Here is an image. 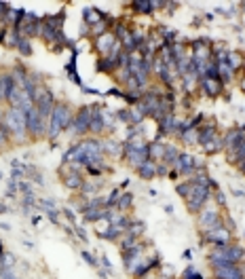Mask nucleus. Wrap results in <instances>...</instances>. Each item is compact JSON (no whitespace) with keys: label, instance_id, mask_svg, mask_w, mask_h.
Here are the masks:
<instances>
[{"label":"nucleus","instance_id":"obj_39","mask_svg":"<svg viewBox=\"0 0 245 279\" xmlns=\"http://www.w3.org/2000/svg\"><path fill=\"white\" fill-rule=\"evenodd\" d=\"M7 36H9V30H7V23L0 19V45L7 43Z\"/></svg>","mask_w":245,"mask_h":279},{"label":"nucleus","instance_id":"obj_32","mask_svg":"<svg viewBox=\"0 0 245 279\" xmlns=\"http://www.w3.org/2000/svg\"><path fill=\"white\" fill-rule=\"evenodd\" d=\"M119 235H121V230L116 228V226H112V224H108V228H106V230H100V237L108 239V241H114V239H119Z\"/></svg>","mask_w":245,"mask_h":279},{"label":"nucleus","instance_id":"obj_9","mask_svg":"<svg viewBox=\"0 0 245 279\" xmlns=\"http://www.w3.org/2000/svg\"><path fill=\"white\" fill-rule=\"evenodd\" d=\"M201 235H203V241L209 246H222V244H230L232 241V230H228L224 226V222L218 224L212 230H205V233H201Z\"/></svg>","mask_w":245,"mask_h":279},{"label":"nucleus","instance_id":"obj_4","mask_svg":"<svg viewBox=\"0 0 245 279\" xmlns=\"http://www.w3.org/2000/svg\"><path fill=\"white\" fill-rule=\"evenodd\" d=\"M5 127L9 129L11 138L13 140H23L28 136V129H26V112L21 108H11L5 112Z\"/></svg>","mask_w":245,"mask_h":279},{"label":"nucleus","instance_id":"obj_26","mask_svg":"<svg viewBox=\"0 0 245 279\" xmlns=\"http://www.w3.org/2000/svg\"><path fill=\"white\" fill-rule=\"evenodd\" d=\"M235 74H237V72L232 70L226 62H224V64H218V78L222 81L224 85H226V83H230L232 78H235Z\"/></svg>","mask_w":245,"mask_h":279},{"label":"nucleus","instance_id":"obj_5","mask_svg":"<svg viewBox=\"0 0 245 279\" xmlns=\"http://www.w3.org/2000/svg\"><path fill=\"white\" fill-rule=\"evenodd\" d=\"M46 127H49V121H44L42 114L38 112V108L34 106L32 110L26 114V129H28V136L32 140H38L46 136Z\"/></svg>","mask_w":245,"mask_h":279},{"label":"nucleus","instance_id":"obj_25","mask_svg":"<svg viewBox=\"0 0 245 279\" xmlns=\"http://www.w3.org/2000/svg\"><path fill=\"white\" fill-rule=\"evenodd\" d=\"M178 159H180V150L173 146V144H167V146H165V154H163V161L161 163L173 167V165L178 163Z\"/></svg>","mask_w":245,"mask_h":279},{"label":"nucleus","instance_id":"obj_14","mask_svg":"<svg viewBox=\"0 0 245 279\" xmlns=\"http://www.w3.org/2000/svg\"><path fill=\"white\" fill-rule=\"evenodd\" d=\"M214 271V279H245V273L241 264H228V266H218Z\"/></svg>","mask_w":245,"mask_h":279},{"label":"nucleus","instance_id":"obj_15","mask_svg":"<svg viewBox=\"0 0 245 279\" xmlns=\"http://www.w3.org/2000/svg\"><path fill=\"white\" fill-rule=\"evenodd\" d=\"M199 87L209 98H218V95L224 93V83L218 78H199Z\"/></svg>","mask_w":245,"mask_h":279},{"label":"nucleus","instance_id":"obj_41","mask_svg":"<svg viewBox=\"0 0 245 279\" xmlns=\"http://www.w3.org/2000/svg\"><path fill=\"white\" fill-rule=\"evenodd\" d=\"M83 258H85V260H87V264H91V266H95V264H97L95 256H93V254H89V252H83Z\"/></svg>","mask_w":245,"mask_h":279},{"label":"nucleus","instance_id":"obj_37","mask_svg":"<svg viewBox=\"0 0 245 279\" xmlns=\"http://www.w3.org/2000/svg\"><path fill=\"white\" fill-rule=\"evenodd\" d=\"M0 279H19L13 269H0Z\"/></svg>","mask_w":245,"mask_h":279},{"label":"nucleus","instance_id":"obj_11","mask_svg":"<svg viewBox=\"0 0 245 279\" xmlns=\"http://www.w3.org/2000/svg\"><path fill=\"white\" fill-rule=\"evenodd\" d=\"M119 43V38H116V34L114 32H106L104 36H100V38H95V51H97V55L100 57H108L110 53H112V49H114V45Z\"/></svg>","mask_w":245,"mask_h":279},{"label":"nucleus","instance_id":"obj_47","mask_svg":"<svg viewBox=\"0 0 245 279\" xmlns=\"http://www.w3.org/2000/svg\"><path fill=\"white\" fill-rule=\"evenodd\" d=\"M243 76H245V55H243Z\"/></svg>","mask_w":245,"mask_h":279},{"label":"nucleus","instance_id":"obj_7","mask_svg":"<svg viewBox=\"0 0 245 279\" xmlns=\"http://www.w3.org/2000/svg\"><path fill=\"white\" fill-rule=\"evenodd\" d=\"M89 125H91V108L89 106H83L78 108L74 112V118H72V125H70L68 133L74 138H83L89 133Z\"/></svg>","mask_w":245,"mask_h":279},{"label":"nucleus","instance_id":"obj_42","mask_svg":"<svg viewBox=\"0 0 245 279\" xmlns=\"http://www.w3.org/2000/svg\"><path fill=\"white\" fill-rule=\"evenodd\" d=\"M139 279H159V273L157 271H148L144 277H139Z\"/></svg>","mask_w":245,"mask_h":279},{"label":"nucleus","instance_id":"obj_20","mask_svg":"<svg viewBox=\"0 0 245 279\" xmlns=\"http://www.w3.org/2000/svg\"><path fill=\"white\" fill-rule=\"evenodd\" d=\"M135 172L142 180H153V178H157V163L148 159V161H144L142 165H139Z\"/></svg>","mask_w":245,"mask_h":279},{"label":"nucleus","instance_id":"obj_16","mask_svg":"<svg viewBox=\"0 0 245 279\" xmlns=\"http://www.w3.org/2000/svg\"><path fill=\"white\" fill-rule=\"evenodd\" d=\"M106 131V123H104V114L100 106H91V125H89V133L93 136H102Z\"/></svg>","mask_w":245,"mask_h":279},{"label":"nucleus","instance_id":"obj_44","mask_svg":"<svg viewBox=\"0 0 245 279\" xmlns=\"http://www.w3.org/2000/svg\"><path fill=\"white\" fill-rule=\"evenodd\" d=\"M239 85H241V89H243V91H245V76H243V78H241V83H239Z\"/></svg>","mask_w":245,"mask_h":279},{"label":"nucleus","instance_id":"obj_12","mask_svg":"<svg viewBox=\"0 0 245 279\" xmlns=\"http://www.w3.org/2000/svg\"><path fill=\"white\" fill-rule=\"evenodd\" d=\"M182 121L176 114H167L163 121H159V136H178Z\"/></svg>","mask_w":245,"mask_h":279},{"label":"nucleus","instance_id":"obj_29","mask_svg":"<svg viewBox=\"0 0 245 279\" xmlns=\"http://www.w3.org/2000/svg\"><path fill=\"white\" fill-rule=\"evenodd\" d=\"M133 205V195L131 192H123V195L119 197V201H116V210L119 212H129Z\"/></svg>","mask_w":245,"mask_h":279},{"label":"nucleus","instance_id":"obj_21","mask_svg":"<svg viewBox=\"0 0 245 279\" xmlns=\"http://www.w3.org/2000/svg\"><path fill=\"white\" fill-rule=\"evenodd\" d=\"M83 17H85V21L89 23V28L106 19V15H104V13H100V11H97L95 7H85V9H83Z\"/></svg>","mask_w":245,"mask_h":279},{"label":"nucleus","instance_id":"obj_38","mask_svg":"<svg viewBox=\"0 0 245 279\" xmlns=\"http://www.w3.org/2000/svg\"><path fill=\"white\" fill-rule=\"evenodd\" d=\"M214 199H216V208H222V205L226 203L224 192H222V190H216V192H214Z\"/></svg>","mask_w":245,"mask_h":279},{"label":"nucleus","instance_id":"obj_35","mask_svg":"<svg viewBox=\"0 0 245 279\" xmlns=\"http://www.w3.org/2000/svg\"><path fill=\"white\" fill-rule=\"evenodd\" d=\"M17 49L21 51L23 57H30V55H32V45H30V41L26 38V36H21V41H19V45H17Z\"/></svg>","mask_w":245,"mask_h":279},{"label":"nucleus","instance_id":"obj_3","mask_svg":"<svg viewBox=\"0 0 245 279\" xmlns=\"http://www.w3.org/2000/svg\"><path fill=\"white\" fill-rule=\"evenodd\" d=\"M190 182H192V186H190V195L186 197V210L192 214H199L207 205V201L212 199V188L207 184H201V182H194V180H190Z\"/></svg>","mask_w":245,"mask_h":279},{"label":"nucleus","instance_id":"obj_28","mask_svg":"<svg viewBox=\"0 0 245 279\" xmlns=\"http://www.w3.org/2000/svg\"><path fill=\"white\" fill-rule=\"evenodd\" d=\"M102 150L108 152V154L119 156V154H123V144L114 142V140H106V142H102Z\"/></svg>","mask_w":245,"mask_h":279},{"label":"nucleus","instance_id":"obj_22","mask_svg":"<svg viewBox=\"0 0 245 279\" xmlns=\"http://www.w3.org/2000/svg\"><path fill=\"white\" fill-rule=\"evenodd\" d=\"M165 146H167V144H163V142H150V144H148L150 161L161 163V161H163V154H165Z\"/></svg>","mask_w":245,"mask_h":279},{"label":"nucleus","instance_id":"obj_43","mask_svg":"<svg viewBox=\"0 0 245 279\" xmlns=\"http://www.w3.org/2000/svg\"><path fill=\"white\" fill-rule=\"evenodd\" d=\"M237 167H239V172H241V174H245V159H243V161H241Z\"/></svg>","mask_w":245,"mask_h":279},{"label":"nucleus","instance_id":"obj_2","mask_svg":"<svg viewBox=\"0 0 245 279\" xmlns=\"http://www.w3.org/2000/svg\"><path fill=\"white\" fill-rule=\"evenodd\" d=\"M72 118H74V112H72V108H70V104H66V102H57L55 108H53V112H51V116H49L46 138H49L51 142L57 140L64 131L70 129V125H72Z\"/></svg>","mask_w":245,"mask_h":279},{"label":"nucleus","instance_id":"obj_30","mask_svg":"<svg viewBox=\"0 0 245 279\" xmlns=\"http://www.w3.org/2000/svg\"><path fill=\"white\" fill-rule=\"evenodd\" d=\"M226 159L230 165H239L243 159H245V142L241 144V146L237 150H232V152H226Z\"/></svg>","mask_w":245,"mask_h":279},{"label":"nucleus","instance_id":"obj_24","mask_svg":"<svg viewBox=\"0 0 245 279\" xmlns=\"http://www.w3.org/2000/svg\"><path fill=\"white\" fill-rule=\"evenodd\" d=\"M205 154H218V152H222L224 150V138L222 136H216L212 142H207L205 146H201Z\"/></svg>","mask_w":245,"mask_h":279},{"label":"nucleus","instance_id":"obj_6","mask_svg":"<svg viewBox=\"0 0 245 279\" xmlns=\"http://www.w3.org/2000/svg\"><path fill=\"white\" fill-rule=\"evenodd\" d=\"M218 224H222V214H220V208H216V205H205L197 214V226H199L201 233L216 228Z\"/></svg>","mask_w":245,"mask_h":279},{"label":"nucleus","instance_id":"obj_8","mask_svg":"<svg viewBox=\"0 0 245 279\" xmlns=\"http://www.w3.org/2000/svg\"><path fill=\"white\" fill-rule=\"evenodd\" d=\"M55 95L51 93V89H46V87H38V93H36V100H34V106L38 108V112L42 114L44 121H49L51 112H53V108H55Z\"/></svg>","mask_w":245,"mask_h":279},{"label":"nucleus","instance_id":"obj_31","mask_svg":"<svg viewBox=\"0 0 245 279\" xmlns=\"http://www.w3.org/2000/svg\"><path fill=\"white\" fill-rule=\"evenodd\" d=\"M226 64L232 68V70H239V68H243V55L241 53H230L228 51V59H226Z\"/></svg>","mask_w":245,"mask_h":279},{"label":"nucleus","instance_id":"obj_27","mask_svg":"<svg viewBox=\"0 0 245 279\" xmlns=\"http://www.w3.org/2000/svg\"><path fill=\"white\" fill-rule=\"evenodd\" d=\"M184 144H199V127H188L180 133Z\"/></svg>","mask_w":245,"mask_h":279},{"label":"nucleus","instance_id":"obj_45","mask_svg":"<svg viewBox=\"0 0 245 279\" xmlns=\"http://www.w3.org/2000/svg\"><path fill=\"white\" fill-rule=\"evenodd\" d=\"M0 102H5V93H3V87H0Z\"/></svg>","mask_w":245,"mask_h":279},{"label":"nucleus","instance_id":"obj_46","mask_svg":"<svg viewBox=\"0 0 245 279\" xmlns=\"http://www.w3.org/2000/svg\"><path fill=\"white\" fill-rule=\"evenodd\" d=\"M3 254H5V252H3V241H0V258H3Z\"/></svg>","mask_w":245,"mask_h":279},{"label":"nucleus","instance_id":"obj_36","mask_svg":"<svg viewBox=\"0 0 245 279\" xmlns=\"http://www.w3.org/2000/svg\"><path fill=\"white\" fill-rule=\"evenodd\" d=\"M182 279H203V275H199V273H194V269H192V266H188V269H186V271H184Z\"/></svg>","mask_w":245,"mask_h":279},{"label":"nucleus","instance_id":"obj_40","mask_svg":"<svg viewBox=\"0 0 245 279\" xmlns=\"http://www.w3.org/2000/svg\"><path fill=\"white\" fill-rule=\"evenodd\" d=\"M167 174H169V165L157 163V176H167Z\"/></svg>","mask_w":245,"mask_h":279},{"label":"nucleus","instance_id":"obj_18","mask_svg":"<svg viewBox=\"0 0 245 279\" xmlns=\"http://www.w3.org/2000/svg\"><path fill=\"white\" fill-rule=\"evenodd\" d=\"M216 136H220V133H218V127H216L214 121H209V123L201 125L199 127V146H205V144L212 142Z\"/></svg>","mask_w":245,"mask_h":279},{"label":"nucleus","instance_id":"obj_34","mask_svg":"<svg viewBox=\"0 0 245 279\" xmlns=\"http://www.w3.org/2000/svg\"><path fill=\"white\" fill-rule=\"evenodd\" d=\"M15 266V256L11 252H5L3 258H0V269H13Z\"/></svg>","mask_w":245,"mask_h":279},{"label":"nucleus","instance_id":"obj_1","mask_svg":"<svg viewBox=\"0 0 245 279\" xmlns=\"http://www.w3.org/2000/svg\"><path fill=\"white\" fill-rule=\"evenodd\" d=\"M243 256H245V250L237 246L235 241H230V244H222V246H212V250L207 254V260L212 264V269H218V266L239 264Z\"/></svg>","mask_w":245,"mask_h":279},{"label":"nucleus","instance_id":"obj_19","mask_svg":"<svg viewBox=\"0 0 245 279\" xmlns=\"http://www.w3.org/2000/svg\"><path fill=\"white\" fill-rule=\"evenodd\" d=\"M119 57L114 55H108V57H100L97 59V70L100 72H106V74H112V72L119 70V62H116Z\"/></svg>","mask_w":245,"mask_h":279},{"label":"nucleus","instance_id":"obj_17","mask_svg":"<svg viewBox=\"0 0 245 279\" xmlns=\"http://www.w3.org/2000/svg\"><path fill=\"white\" fill-rule=\"evenodd\" d=\"M121 256H123V264H125V269L129 271L131 266L144 256V248H142V244H137L133 246V248H129V250H125V252H121Z\"/></svg>","mask_w":245,"mask_h":279},{"label":"nucleus","instance_id":"obj_33","mask_svg":"<svg viewBox=\"0 0 245 279\" xmlns=\"http://www.w3.org/2000/svg\"><path fill=\"white\" fill-rule=\"evenodd\" d=\"M190 186H192V182H190V180H184V182H180V184L176 186V192H178L182 199H186V197L190 195Z\"/></svg>","mask_w":245,"mask_h":279},{"label":"nucleus","instance_id":"obj_23","mask_svg":"<svg viewBox=\"0 0 245 279\" xmlns=\"http://www.w3.org/2000/svg\"><path fill=\"white\" fill-rule=\"evenodd\" d=\"M167 3H148V0H135V3H131L133 11H137V13H153L155 9L159 7H165Z\"/></svg>","mask_w":245,"mask_h":279},{"label":"nucleus","instance_id":"obj_10","mask_svg":"<svg viewBox=\"0 0 245 279\" xmlns=\"http://www.w3.org/2000/svg\"><path fill=\"white\" fill-rule=\"evenodd\" d=\"M224 152H232L237 150L241 144L245 142V127H232L224 133Z\"/></svg>","mask_w":245,"mask_h":279},{"label":"nucleus","instance_id":"obj_13","mask_svg":"<svg viewBox=\"0 0 245 279\" xmlns=\"http://www.w3.org/2000/svg\"><path fill=\"white\" fill-rule=\"evenodd\" d=\"M173 167L178 169L180 176L188 178V176H192V174L197 172V159H194L190 152H180V159H178V163L173 165Z\"/></svg>","mask_w":245,"mask_h":279}]
</instances>
